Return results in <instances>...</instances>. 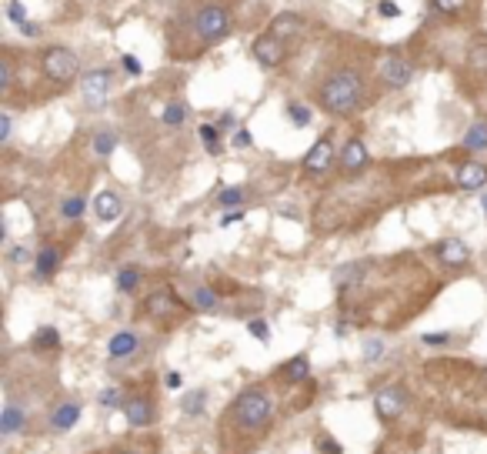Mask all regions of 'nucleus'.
Returning a JSON list of instances; mask_svg holds the SVG:
<instances>
[{"label": "nucleus", "mask_w": 487, "mask_h": 454, "mask_svg": "<svg viewBox=\"0 0 487 454\" xmlns=\"http://www.w3.org/2000/svg\"><path fill=\"white\" fill-rule=\"evenodd\" d=\"M361 94H364V80H361L357 70H337L317 90L321 107L331 114H351L361 104Z\"/></svg>", "instance_id": "f257e3e1"}, {"label": "nucleus", "mask_w": 487, "mask_h": 454, "mask_svg": "<svg viewBox=\"0 0 487 454\" xmlns=\"http://www.w3.org/2000/svg\"><path fill=\"white\" fill-rule=\"evenodd\" d=\"M234 421L241 428H251V431H261L270 424L274 418V398L267 394L264 388H247L234 398Z\"/></svg>", "instance_id": "f03ea898"}, {"label": "nucleus", "mask_w": 487, "mask_h": 454, "mask_svg": "<svg viewBox=\"0 0 487 454\" xmlns=\"http://www.w3.org/2000/svg\"><path fill=\"white\" fill-rule=\"evenodd\" d=\"M194 27H197L200 40L217 44V40H224V37L231 33V17H227V11H224L221 4H207V7H200Z\"/></svg>", "instance_id": "7ed1b4c3"}, {"label": "nucleus", "mask_w": 487, "mask_h": 454, "mask_svg": "<svg viewBox=\"0 0 487 454\" xmlns=\"http://www.w3.org/2000/svg\"><path fill=\"white\" fill-rule=\"evenodd\" d=\"M40 64H44L47 77L57 80V84H67V80L77 77V54L70 47H47Z\"/></svg>", "instance_id": "20e7f679"}, {"label": "nucleus", "mask_w": 487, "mask_h": 454, "mask_svg": "<svg viewBox=\"0 0 487 454\" xmlns=\"http://www.w3.org/2000/svg\"><path fill=\"white\" fill-rule=\"evenodd\" d=\"M111 90H114V74L107 67H97V70L80 77V94L87 97V104H104L111 97Z\"/></svg>", "instance_id": "39448f33"}, {"label": "nucleus", "mask_w": 487, "mask_h": 454, "mask_svg": "<svg viewBox=\"0 0 487 454\" xmlns=\"http://www.w3.org/2000/svg\"><path fill=\"white\" fill-rule=\"evenodd\" d=\"M404 408H407V391L404 388H384L374 394V411L381 421H394V418H400L404 414Z\"/></svg>", "instance_id": "423d86ee"}, {"label": "nucleus", "mask_w": 487, "mask_h": 454, "mask_svg": "<svg viewBox=\"0 0 487 454\" xmlns=\"http://www.w3.org/2000/svg\"><path fill=\"white\" fill-rule=\"evenodd\" d=\"M254 57L264 67H277L280 60H284V57H288V50H284V40H280L277 33H270V31L261 33V37L254 40Z\"/></svg>", "instance_id": "0eeeda50"}, {"label": "nucleus", "mask_w": 487, "mask_h": 454, "mask_svg": "<svg viewBox=\"0 0 487 454\" xmlns=\"http://www.w3.org/2000/svg\"><path fill=\"white\" fill-rule=\"evenodd\" d=\"M410 77H414V67L404 57H384L381 60V80L388 87H404V84H410Z\"/></svg>", "instance_id": "6e6552de"}, {"label": "nucleus", "mask_w": 487, "mask_h": 454, "mask_svg": "<svg viewBox=\"0 0 487 454\" xmlns=\"http://www.w3.org/2000/svg\"><path fill=\"white\" fill-rule=\"evenodd\" d=\"M331 164H334V144L327 137H321V141L307 151V157H304V171H307V174H327Z\"/></svg>", "instance_id": "1a4fd4ad"}, {"label": "nucleus", "mask_w": 487, "mask_h": 454, "mask_svg": "<svg viewBox=\"0 0 487 454\" xmlns=\"http://www.w3.org/2000/svg\"><path fill=\"white\" fill-rule=\"evenodd\" d=\"M434 254H437V261L447 267H464L467 261H471V247H467L464 241H457V237H451V241H441L437 247H434Z\"/></svg>", "instance_id": "9d476101"}, {"label": "nucleus", "mask_w": 487, "mask_h": 454, "mask_svg": "<svg viewBox=\"0 0 487 454\" xmlns=\"http://www.w3.org/2000/svg\"><path fill=\"white\" fill-rule=\"evenodd\" d=\"M367 147H364V141H357V137H351L347 144H344V151H341V167L344 171H351V174H361L367 167Z\"/></svg>", "instance_id": "9b49d317"}, {"label": "nucleus", "mask_w": 487, "mask_h": 454, "mask_svg": "<svg viewBox=\"0 0 487 454\" xmlns=\"http://www.w3.org/2000/svg\"><path fill=\"white\" fill-rule=\"evenodd\" d=\"M487 184V167L481 161H467L457 167V188L461 190H481Z\"/></svg>", "instance_id": "f8f14e48"}, {"label": "nucleus", "mask_w": 487, "mask_h": 454, "mask_svg": "<svg viewBox=\"0 0 487 454\" xmlns=\"http://www.w3.org/2000/svg\"><path fill=\"white\" fill-rule=\"evenodd\" d=\"M124 411H127V421H131V428H147V424H154V404H151L147 398L124 401Z\"/></svg>", "instance_id": "ddd939ff"}, {"label": "nucleus", "mask_w": 487, "mask_h": 454, "mask_svg": "<svg viewBox=\"0 0 487 454\" xmlns=\"http://www.w3.org/2000/svg\"><path fill=\"white\" fill-rule=\"evenodd\" d=\"M94 211H97V217L104 224H114L117 217H121L124 204H121V198H117L114 190H100L97 198H94Z\"/></svg>", "instance_id": "4468645a"}, {"label": "nucleus", "mask_w": 487, "mask_h": 454, "mask_svg": "<svg viewBox=\"0 0 487 454\" xmlns=\"http://www.w3.org/2000/svg\"><path fill=\"white\" fill-rule=\"evenodd\" d=\"M137 347H141V337H137V334L133 331H117L111 341H107V355H111L114 361H124V357H131Z\"/></svg>", "instance_id": "2eb2a0df"}, {"label": "nucleus", "mask_w": 487, "mask_h": 454, "mask_svg": "<svg viewBox=\"0 0 487 454\" xmlns=\"http://www.w3.org/2000/svg\"><path fill=\"white\" fill-rule=\"evenodd\" d=\"M77 421H80L77 401H64V404H57L54 414H50V428H54V431H70Z\"/></svg>", "instance_id": "dca6fc26"}, {"label": "nucleus", "mask_w": 487, "mask_h": 454, "mask_svg": "<svg viewBox=\"0 0 487 454\" xmlns=\"http://www.w3.org/2000/svg\"><path fill=\"white\" fill-rule=\"evenodd\" d=\"M277 377H284V381H290V384H297V381H307V377H310V361H307V355H297V357H290V361H284V364L277 367Z\"/></svg>", "instance_id": "f3484780"}, {"label": "nucleus", "mask_w": 487, "mask_h": 454, "mask_svg": "<svg viewBox=\"0 0 487 454\" xmlns=\"http://www.w3.org/2000/svg\"><path fill=\"white\" fill-rule=\"evenodd\" d=\"M174 308H177V301H174L170 291H154V294L144 301V310L151 314V318H170Z\"/></svg>", "instance_id": "a211bd4d"}, {"label": "nucleus", "mask_w": 487, "mask_h": 454, "mask_svg": "<svg viewBox=\"0 0 487 454\" xmlns=\"http://www.w3.org/2000/svg\"><path fill=\"white\" fill-rule=\"evenodd\" d=\"M57 267H60V251H57L54 244L40 247V251H37V257H33V274H37V277H50Z\"/></svg>", "instance_id": "6ab92c4d"}, {"label": "nucleus", "mask_w": 487, "mask_h": 454, "mask_svg": "<svg viewBox=\"0 0 487 454\" xmlns=\"http://www.w3.org/2000/svg\"><path fill=\"white\" fill-rule=\"evenodd\" d=\"M364 274H367V264H364V261H351V264L337 267V274H334V284H337L341 291H347V288H354V284H361V281H364Z\"/></svg>", "instance_id": "aec40b11"}, {"label": "nucleus", "mask_w": 487, "mask_h": 454, "mask_svg": "<svg viewBox=\"0 0 487 454\" xmlns=\"http://www.w3.org/2000/svg\"><path fill=\"white\" fill-rule=\"evenodd\" d=\"M23 424H27V414L21 411V404H7V408H4V414H0V434H7V438H11V434L21 431Z\"/></svg>", "instance_id": "412c9836"}, {"label": "nucleus", "mask_w": 487, "mask_h": 454, "mask_svg": "<svg viewBox=\"0 0 487 454\" xmlns=\"http://www.w3.org/2000/svg\"><path fill=\"white\" fill-rule=\"evenodd\" d=\"M187 304L194 310H214L217 308V294H214L207 284H197V288L187 291Z\"/></svg>", "instance_id": "4be33fe9"}, {"label": "nucleus", "mask_w": 487, "mask_h": 454, "mask_svg": "<svg viewBox=\"0 0 487 454\" xmlns=\"http://www.w3.org/2000/svg\"><path fill=\"white\" fill-rule=\"evenodd\" d=\"M300 31V17L297 13H277L274 21H270V33H277V37H280V40H284V37H290V33H297Z\"/></svg>", "instance_id": "5701e85b"}, {"label": "nucleus", "mask_w": 487, "mask_h": 454, "mask_svg": "<svg viewBox=\"0 0 487 454\" xmlns=\"http://www.w3.org/2000/svg\"><path fill=\"white\" fill-rule=\"evenodd\" d=\"M137 284H141V267L124 264L121 271H117V291H121V294H133Z\"/></svg>", "instance_id": "b1692460"}, {"label": "nucleus", "mask_w": 487, "mask_h": 454, "mask_svg": "<svg viewBox=\"0 0 487 454\" xmlns=\"http://www.w3.org/2000/svg\"><path fill=\"white\" fill-rule=\"evenodd\" d=\"M33 351H54L57 344H60V334H57V328H37V334H33Z\"/></svg>", "instance_id": "393cba45"}, {"label": "nucleus", "mask_w": 487, "mask_h": 454, "mask_svg": "<svg viewBox=\"0 0 487 454\" xmlns=\"http://www.w3.org/2000/svg\"><path fill=\"white\" fill-rule=\"evenodd\" d=\"M467 64H471V70H477V74H487V37L471 44V50H467Z\"/></svg>", "instance_id": "a878e982"}, {"label": "nucleus", "mask_w": 487, "mask_h": 454, "mask_svg": "<svg viewBox=\"0 0 487 454\" xmlns=\"http://www.w3.org/2000/svg\"><path fill=\"white\" fill-rule=\"evenodd\" d=\"M461 144H464L467 151H487V124H471V131L464 134Z\"/></svg>", "instance_id": "bb28decb"}, {"label": "nucleus", "mask_w": 487, "mask_h": 454, "mask_svg": "<svg viewBox=\"0 0 487 454\" xmlns=\"http://www.w3.org/2000/svg\"><path fill=\"white\" fill-rule=\"evenodd\" d=\"M200 141H204V147H207V154H214V157L224 151L221 131H217V127H211V124H204V127H200Z\"/></svg>", "instance_id": "cd10ccee"}, {"label": "nucleus", "mask_w": 487, "mask_h": 454, "mask_svg": "<svg viewBox=\"0 0 487 454\" xmlns=\"http://www.w3.org/2000/svg\"><path fill=\"white\" fill-rule=\"evenodd\" d=\"M114 147H117V134L114 131H100L97 137H94V154L97 157H111Z\"/></svg>", "instance_id": "c85d7f7f"}, {"label": "nucleus", "mask_w": 487, "mask_h": 454, "mask_svg": "<svg viewBox=\"0 0 487 454\" xmlns=\"http://www.w3.org/2000/svg\"><path fill=\"white\" fill-rule=\"evenodd\" d=\"M204 401H207V391H204V388L187 391V398H184V414H190V418H197L200 411H204Z\"/></svg>", "instance_id": "c756f323"}, {"label": "nucleus", "mask_w": 487, "mask_h": 454, "mask_svg": "<svg viewBox=\"0 0 487 454\" xmlns=\"http://www.w3.org/2000/svg\"><path fill=\"white\" fill-rule=\"evenodd\" d=\"M244 200H247V190L244 188H224L221 194H217V204H221V207H241Z\"/></svg>", "instance_id": "7c9ffc66"}, {"label": "nucleus", "mask_w": 487, "mask_h": 454, "mask_svg": "<svg viewBox=\"0 0 487 454\" xmlns=\"http://www.w3.org/2000/svg\"><path fill=\"white\" fill-rule=\"evenodd\" d=\"M84 211H87V200H84V198H67L64 204H60V214H64L67 221H77V217H84Z\"/></svg>", "instance_id": "2f4dec72"}, {"label": "nucleus", "mask_w": 487, "mask_h": 454, "mask_svg": "<svg viewBox=\"0 0 487 454\" xmlns=\"http://www.w3.org/2000/svg\"><path fill=\"white\" fill-rule=\"evenodd\" d=\"M184 121H187V107H184V104H170V107L164 111V124H167V127H180Z\"/></svg>", "instance_id": "473e14b6"}, {"label": "nucleus", "mask_w": 487, "mask_h": 454, "mask_svg": "<svg viewBox=\"0 0 487 454\" xmlns=\"http://www.w3.org/2000/svg\"><path fill=\"white\" fill-rule=\"evenodd\" d=\"M314 444H317V451H321V454H344V448H341L337 441H334V438H331L327 431L317 434V438H314Z\"/></svg>", "instance_id": "72a5a7b5"}, {"label": "nucleus", "mask_w": 487, "mask_h": 454, "mask_svg": "<svg viewBox=\"0 0 487 454\" xmlns=\"http://www.w3.org/2000/svg\"><path fill=\"white\" fill-rule=\"evenodd\" d=\"M384 357V341L381 337H367L364 341V361H381Z\"/></svg>", "instance_id": "f704fd0d"}, {"label": "nucleus", "mask_w": 487, "mask_h": 454, "mask_svg": "<svg viewBox=\"0 0 487 454\" xmlns=\"http://www.w3.org/2000/svg\"><path fill=\"white\" fill-rule=\"evenodd\" d=\"M7 261H11V264H27V261H33V254L27 244H13L11 251H7Z\"/></svg>", "instance_id": "c9c22d12"}, {"label": "nucleus", "mask_w": 487, "mask_h": 454, "mask_svg": "<svg viewBox=\"0 0 487 454\" xmlns=\"http://www.w3.org/2000/svg\"><path fill=\"white\" fill-rule=\"evenodd\" d=\"M288 111H290V124H294V127H307L310 124V111L304 104H290Z\"/></svg>", "instance_id": "e433bc0d"}, {"label": "nucleus", "mask_w": 487, "mask_h": 454, "mask_svg": "<svg viewBox=\"0 0 487 454\" xmlns=\"http://www.w3.org/2000/svg\"><path fill=\"white\" fill-rule=\"evenodd\" d=\"M247 331H251V334H254V337H257V341H270V324H267L264 321V318H254V321H251V324H247Z\"/></svg>", "instance_id": "4c0bfd02"}, {"label": "nucleus", "mask_w": 487, "mask_h": 454, "mask_svg": "<svg viewBox=\"0 0 487 454\" xmlns=\"http://www.w3.org/2000/svg\"><path fill=\"white\" fill-rule=\"evenodd\" d=\"M431 4H434V11H441V13H461L467 0H431Z\"/></svg>", "instance_id": "58836bf2"}, {"label": "nucleus", "mask_w": 487, "mask_h": 454, "mask_svg": "<svg viewBox=\"0 0 487 454\" xmlns=\"http://www.w3.org/2000/svg\"><path fill=\"white\" fill-rule=\"evenodd\" d=\"M100 404H104V408H121V391H117V388H107V391H100Z\"/></svg>", "instance_id": "ea45409f"}, {"label": "nucleus", "mask_w": 487, "mask_h": 454, "mask_svg": "<svg viewBox=\"0 0 487 454\" xmlns=\"http://www.w3.org/2000/svg\"><path fill=\"white\" fill-rule=\"evenodd\" d=\"M231 144L241 151V147H251V144H254V137H251V131H247V127H237V131H234V137H231Z\"/></svg>", "instance_id": "a19ab883"}, {"label": "nucleus", "mask_w": 487, "mask_h": 454, "mask_svg": "<svg viewBox=\"0 0 487 454\" xmlns=\"http://www.w3.org/2000/svg\"><path fill=\"white\" fill-rule=\"evenodd\" d=\"M7 17H11L13 23H23V21H27V11H23L21 0H11V4H7Z\"/></svg>", "instance_id": "79ce46f5"}, {"label": "nucleus", "mask_w": 487, "mask_h": 454, "mask_svg": "<svg viewBox=\"0 0 487 454\" xmlns=\"http://www.w3.org/2000/svg\"><path fill=\"white\" fill-rule=\"evenodd\" d=\"M11 80H13V67H11V60L4 57V60H0V87L7 90L11 87Z\"/></svg>", "instance_id": "37998d69"}, {"label": "nucleus", "mask_w": 487, "mask_h": 454, "mask_svg": "<svg viewBox=\"0 0 487 454\" xmlns=\"http://www.w3.org/2000/svg\"><path fill=\"white\" fill-rule=\"evenodd\" d=\"M381 17H400V7L394 0H381Z\"/></svg>", "instance_id": "c03bdc74"}, {"label": "nucleus", "mask_w": 487, "mask_h": 454, "mask_svg": "<svg viewBox=\"0 0 487 454\" xmlns=\"http://www.w3.org/2000/svg\"><path fill=\"white\" fill-rule=\"evenodd\" d=\"M421 341H424V344H431V347H441V344L451 341V334H424Z\"/></svg>", "instance_id": "a18cd8bd"}, {"label": "nucleus", "mask_w": 487, "mask_h": 454, "mask_svg": "<svg viewBox=\"0 0 487 454\" xmlns=\"http://www.w3.org/2000/svg\"><path fill=\"white\" fill-rule=\"evenodd\" d=\"M11 114H0V141H11Z\"/></svg>", "instance_id": "49530a36"}, {"label": "nucleus", "mask_w": 487, "mask_h": 454, "mask_svg": "<svg viewBox=\"0 0 487 454\" xmlns=\"http://www.w3.org/2000/svg\"><path fill=\"white\" fill-rule=\"evenodd\" d=\"M164 384H167V388H170V391H177V388H180V384H184V377H180V374H177V371H167V377H164Z\"/></svg>", "instance_id": "de8ad7c7"}, {"label": "nucleus", "mask_w": 487, "mask_h": 454, "mask_svg": "<svg viewBox=\"0 0 487 454\" xmlns=\"http://www.w3.org/2000/svg\"><path fill=\"white\" fill-rule=\"evenodd\" d=\"M237 221H244V211H227L221 217V227H231V224H237Z\"/></svg>", "instance_id": "09e8293b"}, {"label": "nucleus", "mask_w": 487, "mask_h": 454, "mask_svg": "<svg viewBox=\"0 0 487 454\" xmlns=\"http://www.w3.org/2000/svg\"><path fill=\"white\" fill-rule=\"evenodd\" d=\"M124 67H127L131 74H141V70H144V67H141V60H137V57H133V54H127V57H124Z\"/></svg>", "instance_id": "8fccbe9b"}, {"label": "nucleus", "mask_w": 487, "mask_h": 454, "mask_svg": "<svg viewBox=\"0 0 487 454\" xmlns=\"http://www.w3.org/2000/svg\"><path fill=\"white\" fill-rule=\"evenodd\" d=\"M21 31L27 33V37H37V33H40V27H37L33 21H23V23H21Z\"/></svg>", "instance_id": "3c124183"}, {"label": "nucleus", "mask_w": 487, "mask_h": 454, "mask_svg": "<svg viewBox=\"0 0 487 454\" xmlns=\"http://www.w3.org/2000/svg\"><path fill=\"white\" fill-rule=\"evenodd\" d=\"M481 207H484V214H487V194H481Z\"/></svg>", "instance_id": "603ef678"}, {"label": "nucleus", "mask_w": 487, "mask_h": 454, "mask_svg": "<svg viewBox=\"0 0 487 454\" xmlns=\"http://www.w3.org/2000/svg\"><path fill=\"white\" fill-rule=\"evenodd\" d=\"M481 381H484V388H487V367H484V371H481Z\"/></svg>", "instance_id": "864d4df0"}, {"label": "nucleus", "mask_w": 487, "mask_h": 454, "mask_svg": "<svg viewBox=\"0 0 487 454\" xmlns=\"http://www.w3.org/2000/svg\"><path fill=\"white\" fill-rule=\"evenodd\" d=\"M121 454H137V451H121Z\"/></svg>", "instance_id": "5fc2aeb1"}]
</instances>
